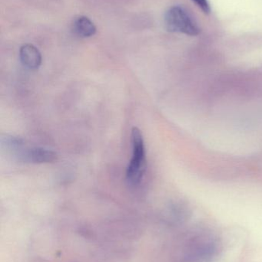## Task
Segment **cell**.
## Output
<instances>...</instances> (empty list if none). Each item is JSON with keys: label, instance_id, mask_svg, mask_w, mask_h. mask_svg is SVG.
Returning a JSON list of instances; mask_svg holds the SVG:
<instances>
[{"label": "cell", "instance_id": "3", "mask_svg": "<svg viewBox=\"0 0 262 262\" xmlns=\"http://www.w3.org/2000/svg\"><path fill=\"white\" fill-rule=\"evenodd\" d=\"M19 56L22 64L30 70H36L41 66V53L38 49L32 45H23L20 48Z\"/></svg>", "mask_w": 262, "mask_h": 262}, {"label": "cell", "instance_id": "5", "mask_svg": "<svg viewBox=\"0 0 262 262\" xmlns=\"http://www.w3.org/2000/svg\"><path fill=\"white\" fill-rule=\"evenodd\" d=\"M74 33L81 38H89L96 32L95 24L86 16H78L72 23Z\"/></svg>", "mask_w": 262, "mask_h": 262}, {"label": "cell", "instance_id": "1", "mask_svg": "<svg viewBox=\"0 0 262 262\" xmlns=\"http://www.w3.org/2000/svg\"><path fill=\"white\" fill-rule=\"evenodd\" d=\"M132 160L126 169V179L131 185L136 186L140 183L146 170V151L144 140L141 130L137 127L132 130Z\"/></svg>", "mask_w": 262, "mask_h": 262}, {"label": "cell", "instance_id": "2", "mask_svg": "<svg viewBox=\"0 0 262 262\" xmlns=\"http://www.w3.org/2000/svg\"><path fill=\"white\" fill-rule=\"evenodd\" d=\"M166 29L171 32L185 34L189 36L199 35L200 29L189 12L180 6L169 8L165 14Z\"/></svg>", "mask_w": 262, "mask_h": 262}, {"label": "cell", "instance_id": "4", "mask_svg": "<svg viewBox=\"0 0 262 262\" xmlns=\"http://www.w3.org/2000/svg\"><path fill=\"white\" fill-rule=\"evenodd\" d=\"M21 157L26 161L34 163H53L58 158V155L54 151L38 147L25 151Z\"/></svg>", "mask_w": 262, "mask_h": 262}, {"label": "cell", "instance_id": "6", "mask_svg": "<svg viewBox=\"0 0 262 262\" xmlns=\"http://www.w3.org/2000/svg\"><path fill=\"white\" fill-rule=\"evenodd\" d=\"M198 8L204 12L206 15H209L211 13V6L208 0H192Z\"/></svg>", "mask_w": 262, "mask_h": 262}]
</instances>
